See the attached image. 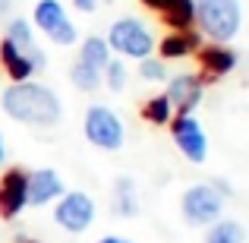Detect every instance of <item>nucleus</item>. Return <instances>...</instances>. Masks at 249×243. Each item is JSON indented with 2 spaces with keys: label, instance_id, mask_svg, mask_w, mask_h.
Instances as JSON below:
<instances>
[{
  "label": "nucleus",
  "instance_id": "obj_1",
  "mask_svg": "<svg viewBox=\"0 0 249 243\" xmlns=\"http://www.w3.org/2000/svg\"><path fill=\"white\" fill-rule=\"evenodd\" d=\"M0 108L10 120L22 127H38L51 130L63 120V101L51 85L25 79V82H10L0 92Z\"/></svg>",
  "mask_w": 249,
  "mask_h": 243
},
{
  "label": "nucleus",
  "instance_id": "obj_2",
  "mask_svg": "<svg viewBox=\"0 0 249 243\" xmlns=\"http://www.w3.org/2000/svg\"><path fill=\"white\" fill-rule=\"evenodd\" d=\"M196 32L214 44H231L243 29L240 0H196Z\"/></svg>",
  "mask_w": 249,
  "mask_h": 243
},
{
  "label": "nucleus",
  "instance_id": "obj_3",
  "mask_svg": "<svg viewBox=\"0 0 249 243\" xmlns=\"http://www.w3.org/2000/svg\"><path fill=\"white\" fill-rule=\"evenodd\" d=\"M104 41H107L110 54L120 57V60H136L139 63L142 57H152L155 54V32L148 29L145 19L139 16H120L114 19V22L107 25V35H104Z\"/></svg>",
  "mask_w": 249,
  "mask_h": 243
},
{
  "label": "nucleus",
  "instance_id": "obj_4",
  "mask_svg": "<svg viewBox=\"0 0 249 243\" xmlns=\"http://www.w3.org/2000/svg\"><path fill=\"white\" fill-rule=\"evenodd\" d=\"M82 136L89 146L101 149V152H120L126 146V127H123L120 114L107 104H89L85 108Z\"/></svg>",
  "mask_w": 249,
  "mask_h": 243
},
{
  "label": "nucleus",
  "instance_id": "obj_5",
  "mask_svg": "<svg viewBox=\"0 0 249 243\" xmlns=\"http://www.w3.org/2000/svg\"><path fill=\"white\" fill-rule=\"evenodd\" d=\"M29 22L35 25L38 35H44L51 44H57V48H70V44L79 41V29H76V22L70 19L63 0H38V3L32 6Z\"/></svg>",
  "mask_w": 249,
  "mask_h": 243
},
{
  "label": "nucleus",
  "instance_id": "obj_6",
  "mask_svg": "<svg viewBox=\"0 0 249 243\" xmlns=\"http://www.w3.org/2000/svg\"><path fill=\"white\" fill-rule=\"evenodd\" d=\"M224 196L212 183H193L180 196V215L189 227H208L218 218H224Z\"/></svg>",
  "mask_w": 249,
  "mask_h": 243
},
{
  "label": "nucleus",
  "instance_id": "obj_7",
  "mask_svg": "<svg viewBox=\"0 0 249 243\" xmlns=\"http://www.w3.org/2000/svg\"><path fill=\"white\" fill-rule=\"evenodd\" d=\"M95 199L82 189H67L60 199L54 202V224L67 234H85L95 224Z\"/></svg>",
  "mask_w": 249,
  "mask_h": 243
},
{
  "label": "nucleus",
  "instance_id": "obj_8",
  "mask_svg": "<svg viewBox=\"0 0 249 243\" xmlns=\"http://www.w3.org/2000/svg\"><path fill=\"white\" fill-rule=\"evenodd\" d=\"M167 127H170V139H174L177 152L189 164H205L208 161V133L196 114H174Z\"/></svg>",
  "mask_w": 249,
  "mask_h": 243
},
{
  "label": "nucleus",
  "instance_id": "obj_9",
  "mask_svg": "<svg viewBox=\"0 0 249 243\" xmlns=\"http://www.w3.org/2000/svg\"><path fill=\"white\" fill-rule=\"evenodd\" d=\"M29 208V170L6 168L0 174V218L16 221Z\"/></svg>",
  "mask_w": 249,
  "mask_h": 243
},
{
  "label": "nucleus",
  "instance_id": "obj_10",
  "mask_svg": "<svg viewBox=\"0 0 249 243\" xmlns=\"http://www.w3.org/2000/svg\"><path fill=\"white\" fill-rule=\"evenodd\" d=\"M174 114H196L202 101H205V82L199 73H177L167 76V89H164Z\"/></svg>",
  "mask_w": 249,
  "mask_h": 243
},
{
  "label": "nucleus",
  "instance_id": "obj_11",
  "mask_svg": "<svg viewBox=\"0 0 249 243\" xmlns=\"http://www.w3.org/2000/svg\"><path fill=\"white\" fill-rule=\"evenodd\" d=\"M196 57H199V76H202L205 85L224 79V76H231L233 70L240 67V54L231 48V44L208 41V44H202V48L196 51Z\"/></svg>",
  "mask_w": 249,
  "mask_h": 243
},
{
  "label": "nucleus",
  "instance_id": "obj_12",
  "mask_svg": "<svg viewBox=\"0 0 249 243\" xmlns=\"http://www.w3.org/2000/svg\"><path fill=\"white\" fill-rule=\"evenodd\" d=\"M3 38H6V41H13L19 51H22V54L32 57V63H35L38 73H41V70H48V54L38 48V32H35V25H32L25 16H10V19H6Z\"/></svg>",
  "mask_w": 249,
  "mask_h": 243
},
{
  "label": "nucleus",
  "instance_id": "obj_13",
  "mask_svg": "<svg viewBox=\"0 0 249 243\" xmlns=\"http://www.w3.org/2000/svg\"><path fill=\"white\" fill-rule=\"evenodd\" d=\"M63 193H67V183H63V177L54 168L29 170V206H35V208L54 206Z\"/></svg>",
  "mask_w": 249,
  "mask_h": 243
},
{
  "label": "nucleus",
  "instance_id": "obj_14",
  "mask_svg": "<svg viewBox=\"0 0 249 243\" xmlns=\"http://www.w3.org/2000/svg\"><path fill=\"white\" fill-rule=\"evenodd\" d=\"M202 48V35L196 29H186V32H167L164 38H158L155 41V51L161 57V60H186V57H193L196 51Z\"/></svg>",
  "mask_w": 249,
  "mask_h": 243
},
{
  "label": "nucleus",
  "instance_id": "obj_15",
  "mask_svg": "<svg viewBox=\"0 0 249 243\" xmlns=\"http://www.w3.org/2000/svg\"><path fill=\"white\" fill-rule=\"evenodd\" d=\"M0 70H3V76L10 82H25V79H35V63H32L29 54H22V51L16 48L13 41H6V38H0Z\"/></svg>",
  "mask_w": 249,
  "mask_h": 243
},
{
  "label": "nucleus",
  "instance_id": "obj_16",
  "mask_svg": "<svg viewBox=\"0 0 249 243\" xmlns=\"http://www.w3.org/2000/svg\"><path fill=\"white\" fill-rule=\"evenodd\" d=\"M110 212H114L117 218H136V215H139V183H136V177L120 174L114 180Z\"/></svg>",
  "mask_w": 249,
  "mask_h": 243
},
{
  "label": "nucleus",
  "instance_id": "obj_17",
  "mask_svg": "<svg viewBox=\"0 0 249 243\" xmlns=\"http://www.w3.org/2000/svg\"><path fill=\"white\" fill-rule=\"evenodd\" d=\"M158 16L170 32H186L196 25V0H167Z\"/></svg>",
  "mask_w": 249,
  "mask_h": 243
},
{
  "label": "nucleus",
  "instance_id": "obj_18",
  "mask_svg": "<svg viewBox=\"0 0 249 243\" xmlns=\"http://www.w3.org/2000/svg\"><path fill=\"white\" fill-rule=\"evenodd\" d=\"M110 48H107V41H104V35H85L79 38V60L82 63H89V67H95V70H104L110 63Z\"/></svg>",
  "mask_w": 249,
  "mask_h": 243
},
{
  "label": "nucleus",
  "instance_id": "obj_19",
  "mask_svg": "<svg viewBox=\"0 0 249 243\" xmlns=\"http://www.w3.org/2000/svg\"><path fill=\"white\" fill-rule=\"evenodd\" d=\"M205 243H246V227L233 218H218L205 227Z\"/></svg>",
  "mask_w": 249,
  "mask_h": 243
},
{
  "label": "nucleus",
  "instance_id": "obj_20",
  "mask_svg": "<svg viewBox=\"0 0 249 243\" xmlns=\"http://www.w3.org/2000/svg\"><path fill=\"white\" fill-rule=\"evenodd\" d=\"M139 117L145 123H152V127H167L170 117H174V108H170V101H167L164 92H161V95L145 98V104L139 108Z\"/></svg>",
  "mask_w": 249,
  "mask_h": 243
},
{
  "label": "nucleus",
  "instance_id": "obj_21",
  "mask_svg": "<svg viewBox=\"0 0 249 243\" xmlns=\"http://www.w3.org/2000/svg\"><path fill=\"white\" fill-rule=\"evenodd\" d=\"M70 82H73L76 92H85V95H91V92L101 89V70L89 67V63L76 60L73 67H70Z\"/></svg>",
  "mask_w": 249,
  "mask_h": 243
},
{
  "label": "nucleus",
  "instance_id": "obj_22",
  "mask_svg": "<svg viewBox=\"0 0 249 243\" xmlns=\"http://www.w3.org/2000/svg\"><path fill=\"white\" fill-rule=\"evenodd\" d=\"M126 82H129V67L120 57H110V63L101 70V85L107 92H117V95H120V92L126 89Z\"/></svg>",
  "mask_w": 249,
  "mask_h": 243
},
{
  "label": "nucleus",
  "instance_id": "obj_23",
  "mask_svg": "<svg viewBox=\"0 0 249 243\" xmlns=\"http://www.w3.org/2000/svg\"><path fill=\"white\" fill-rule=\"evenodd\" d=\"M136 73H139V79L142 82H167V63L161 60V57H142L139 60V67H136Z\"/></svg>",
  "mask_w": 249,
  "mask_h": 243
},
{
  "label": "nucleus",
  "instance_id": "obj_24",
  "mask_svg": "<svg viewBox=\"0 0 249 243\" xmlns=\"http://www.w3.org/2000/svg\"><path fill=\"white\" fill-rule=\"evenodd\" d=\"M208 183H212V187L218 189V193L224 196V199H231V196H233V187H231V180H224V177H212Z\"/></svg>",
  "mask_w": 249,
  "mask_h": 243
},
{
  "label": "nucleus",
  "instance_id": "obj_25",
  "mask_svg": "<svg viewBox=\"0 0 249 243\" xmlns=\"http://www.w3.org/2000/svg\"><path fill=\"white\" fill-rule=\"evenodd\" d=\"M73 10H79V13H95L98 10V0H67Z\"/></svg>",
  "mask_w": 249,
  "mask_h": 243
},
{
  "label": "nucleus",
  "instance_id": "obj_26",
  "mask_svg": "<svg viewBox=\"0 0 249 243\" xmlns=\"http://www.w3.org/2000/svg\"><path fill=\"white\" fill-rule=\"evenodd\" d=\"M142 6H145V10H152V13H161L167 6V0H139Z\"/></svg>",
  "mask_w": 249,
  "mask_h": 243
},
{
  "label": "nucleus",
  "instance_id": "obj_27",
  "mask_svg": "<svg viewBox=\"0 0 249 243\" xmlns=\"http://www.w3.org/2000/svg\"><path fill=\"white\" fill-rule=\"evenodd\" d=\"M98 243H136V240H129V237H120V234H107V237H101Z\"/></svg>",
  "mask_w": 249,
  "mask_h": 243
},
{
  "label": "nucleus",
  "instance_id": "obj_28",
  "mask_svg": "<svg viewBox=\"0 0 249 243\" xmlns=\"http://www.w3.org/2000/svg\"><path fill=\"white\" fill-rule=\"evenodd\" d=\"M13 6H16V0H0V19H3V16H10V13H13Z\"/></svg>",
  "mask_w": 249,
  "mask_h": 243
},
{
  "label": "nucleus",
  "instance_id": "obj_29",
  "mask_svg": "<svg viewBox=\"0 0 249 243\" xmlns=\"http://www.w3.org/2000/svg\"><path fill=\"white\" fill-rule=\"evenodd\" d=\"M6 161V139H3V130H0V168H3Z\"/></svg>",
  "mask_w": 249,
  "mask_h": 243
},
{
  "label": "nucleus",
  "instance_id": "obj_30",
  "mask_svg": "<svg viewBox=\"0 0 249 243\" xmlns=\"http://www.w3.org/2000/svg\"><path fill=\"white\" fill-rule=\"evenodd\" d=\"M16 243H38V240H32V237H16Z\"/></svg>",
  "mask_w": 249,
  "mask_h": 243
}]
</instances>
